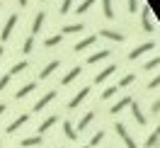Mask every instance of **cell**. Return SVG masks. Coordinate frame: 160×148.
Wrapping results in <instances>:
<instances>
[{
  "label": "cell",
  "instance_id": "1",
  "mask_svg": "<svg viewBox=\"0 0 160 148\" xmlns=\"http://www.w3.org/2000/svg\"><path fill=\"white\" fill-rule=\"evenodd\" d=\"M117 134H119L121 136V141H124V143H126V148H136V141H133V138H131V134L129 131H126V124H121V121H117Z\"/></svg>",
  "mask_w": 160,
  "mask_h": 148
},
{
  "label": "cell",
  "instance_id": "2",
  "mask_svg": "<svg viewBox=\"0 0 160 148\" xmlns=\"http://www.w3.org/2000/svg\"><path fill=\"white\" fill-rule=\"evenodd\" d=\"M15 24H17V15L12 12L10 17H8V22H5L2 32H0V39H2V41H8V39H10V34H12V29H15Z\"/></svg>",
  "mask_w": 160,
  "mask_h": 148
},
{
  "label": "cell",
  "instance_id": "3",
  "mask_svg": "<svg viewBox=\"0 0 160 148\" xmlns=\"http://www.w3.org/2000/svg\"><path fill=\"white\" fill-rule=\"evenodd\" d=\"M155 46H158L155 41H146V44H141V46H136V49H133V51L129 54V61H133V59H138V56H143L146 51H153Z\"/></svg>",
  "mask_w": 160,
  "mask_h": 148
},
{
  "label": "cell",
  "instance_id": "4",
  "mask_svg": "<svg viewBox=\"0 0 160 148\" xmlns=\"http://www.w3.org/2000/svg\"><path fill=\"white\" fill-rule=\"evenodd\" d=\"M143 29L146 32H155V22H153V10L148 5L143 8Z\"/></svg>",
  "mask_w": 160,
  "mask_h": 148
},
{
  "label": "cell",
  "instance_id": "5",
  "mask_svg": "<svg viewBox=\"0 0 160 148\" xmlns=\"http://www.w3.org/2000/svg\"><path fill=\"white\" fill-rule=\"evenodd\" d=\"M88 95H90V85H88V88H82V90L78 92V95H75V97L70 100V102H68V109H75V107L80 105V102H82V100L88 97Z\"/></svg>",
  "mask_w": 160,
  "mask_h": 148
},
{
  "label": "cell",
  "instance_id": "6",
  "mask_svg": "<svg viewBox=\"0 0 160 148\" xmlns=\"http://www.w3.org/2000/svg\"><path fill=\"white\" fill-rule=\"evenodd\" d=\"M27 121H29V114H20V117L15 119L12 124H8V129H5V131H8V134H15V131H17L22 124H27Z\"/></svg>",
  "mask_w": 160,
  "mask_h": 148
},
{
  "label": "cell",
  "instance_id": "7",
  "mask_svg": "<svg viewBox=\"0 0 160 148\" xmlns=\"http://www.w3.org/2000/svg\"><path fill=\"white\" fill-rule=\"evenodd\" d=\"M34 90H37V83H34V80H29V83H24V85H22V88L17 90V95H15V97H17V100H22V97H27V95H32Z\"/></svg>",
  "mask_w": 160,
  "mask_h": 148
},
{
  "label": "cell",
  "instance_id": "8",
  "mask_svg": "<svg viewBox=\"0 0 160 148\" xmlns=\"http://www.w3.org/2000/svg\"><path fill=\"white\" fill-rule=\"evenodd\" d=\"M95 41H97V34H88V37H85L82 41H78V44L73 46V51H85L88 46H92Z\"/></svg>",
  "mask_w": 160,
  "mask_h": 148
},
{
  "label": "cell",
  "instance_id": "9",
  "mask_svg": "<svg viewBox=\"0 0 160 148\" xmlns=\"http://www.w3.org/2000/svg\"><path fill=\"white\" fill-rule=\"evenodd\" d=\"M80 73H82V68H80V66H75V68H70L68 73H66V75H63V78H61V85H70V83H73V80L78 78Z\"/></svg>",
  "mask_w": 160,
  "mask_h": 148
},
{
  "label": "cell",
  "instance_id": "10",
  "mask_svg": "<svg viewBox=\"0 0 160 148\" xmlns=\"http://www.w3.org/2000/svg\"><path fill=\"white\" fill-rule=\"evenodd\" d=\"M51 100H56V90H51V92H46V95H44V97H41L39 102L34 105V112H41V109L46 107V105H49Z\"/></svg>",
  "mask_w": 160,
  "mask_h": 148
},
{
  "label": "cell",
  "instance_id": "11",
  "mask_svg": "<svg viewBox=\"0 0 160 148\" xmlns=\"http://www.w3.org/2000/svg\"><path fill=\"white\" fill-rule=\"evenodd\" d=\"M100 34L104 39H112V41H124L126 39V34H121V32H117V29H102Z\"/></svg>",
  "mask_w": 160,
  "mask_h": 148
},
{
  "label": "cell",
  "instance_id": "12",
  "mask_svg": "<svg viewBox=\"0 0 160 148\" xmlns=\"http://www.w3.org/2000/svg\"><path fill=\"white\" fill-rule=\"evenodd\" d=\"M114 73H117V66H107V68H102L100 73H97V78H95V83H104V80L109 78V75H114Z\"/></svg>",
  "mask_w": 160,
  "mask_h": 148
},
{
  "label": "cell",
  "instance_id": "13",
  "mask_svg": "<svg viewBox=\"0 0 160 148\" xmlns=\"http://www.w3.org/2000/svg\"><path fill=\"white\" fill-rule=\"evenodd\" d=\"M131 102H133V100H131V95H126V97H121L119 102H117V105H114V107L109 109L112 114H119L121 109H126V107H131Z\"/></svg>",
  "mask_w": 160,
  "mask_h": 148
},
{
  "label": "cell",
  "instance_id": "14",
  "mask_svg": "<svg viewBox=\"0 0 160 148\" xmlns=\"http://www.w3.org/2000/svg\"><path fill=\"white\" fill-rule=\"evenodd\" d=\"M131 112H133V119L138 121L141 126H146V114H143V109H141L136 102H131Z\"/></svg>",
  "mask_w": 160,
  "mask_h": 148
},
{
  "label": "cell",
  "instance_id": "15",
  "mask_svg": "<svg viewBox=\"0 0 160 148\" xmlns=\"http://www.w3.org/2000/svg\"><path fill=\"white\" fill-rule=\"evenodd\" d=\"M22 148H34V146H41V136H27L20 141Z\"/></svg>",
  "mask_w": 160,
  "mask_h": 148
},
{
  "label": "cell",
  "instance_id": "16",
  "mask_svg": "<svg viewBox=\"0 0 160 148\" xmlns=\"http://www.w3.org/2000/svg\"><path fill=\"white\" fill-rule=\"evenodd\" d=\"M56 121H58V117H56V114H51L49 119H44V121H41V126H39V134H46V131H49Z\"/></svg>",
  "mask_w": 160,
  "mask_h": 148
},
{
  "label": "cell",
  "instance_id": "17",
  "mask_svg": "<svg viewBox=\"0 0 160 148\" xmlns=\"http://www.w3.org/2000/svg\"><path fill=\"white\" fill-rule=\"evenodd\" d=\"M112 51L109 49H104V51H97V54H92V56H88V66H92V63H97V61H102V59H107Z\"/></svg>",
  "mask_w": 160,
  "mask_h": 148
},
{
  "label": "cell",
  "instance_id": "18",
  "mask_svg": "<svg viewBox=\"0 0 160 148\" xmlns=\"http://www.w3.org/2000/svg\"><path fill=\"white\" fill-rule=\"evenodd\" d=\"M63 134L68 136V141H75V138H78V131H75V126H73L70 121H66V124H63Z\"/></svg>",
  "mask_w": 160,
  "mask_h": 148
},
{
  "label": "cell",
  "instance_id": "19",
  "mask_svg": "<svg viewBox=\"0 0 160 148\" xmlns=\"http://www.w3.org/2000/svg\"><path fill=\"white\" fill-rule=\"evenodd\" d=\"M41 24H44V12H37V17H34V22H32V37L41 29Z\"/></svg>",
  "mask_w": 160,
  "mask_h": 148
},
{
  "label": "cell",
  "instance_id": "20",
  "mask_svg": "<svg viewBox=\"0 0 160 148\" xmlns=\"http://www.w3.org/2000/svg\"><path fill=\"white\" fill-rule=\"evenodd\" d=\"M75 32H85V27H82V24H66V27L61 29V37H63V34H75Z\"/></svg>",
  "mask_w": 160,
  "mask_h": 148
},
{
  "label": "cell",
  "instance_id": "21",
  "mask_svg": "<svg viewBox=\"0 0 160 148\" xmlns=\"http://www.w3.org/2000/svg\"><path fill=\"white\" fill-rule=\"evenodd\" d=\"M158 141H160V131L155 129V131H153V134L146 138V148H155V146H158Z\"/></svg>",
  "mask_w": 160,
  "mask_h": 148
},
{
  "label": "cell",
  "instance_id": "22",
  "mask_svg": "<svg viewBox=\"0 0 160 148\" xmlns=\"http://www.w3.org/2000/svg\"><path fill=\"white\" fill-rule=\"evenodd\" d=\"M56 68H58V61H51L49 66H44V70L39 73V78H49V75H51V73H53Z\"/></svg>",
  "mask_w": 160,
  "mask_h": 148
},
{
  "label": "cell",
  "instance_id": "23",
  "mask_svg": "<svg viewBox=\"0 0 160 148\" xmlns=\"http://www.w3.org/2000/svg\"><path fill=\"white\" fill-rule=\"evenodd\" d=\"M102 10L107 20H114V8H112V0H102Z\"/></svg>",
  "mask_w": 160,
  "mask_h": 148
},
{
  "label": "cell",
  "instance_id": "24",
  "mask_svg": "<svg viewBox=\"0 0 160 148\" xmlns=\"http://www.w3.org/2000/svg\"><path fill=\"white\" fill-rule=\"evenodd\" d=\"M92 5H95V0H82V3H80L78 8H75V15H85V12L90 10Z\"/></svg>",
  "mask_w": 160,
  "mask_h": 148
},
{
  "label": "cell",
  "instance_id": "25",
  "mask_svg": "<svg viewBox=\"0 0 160 148\" xmlns=\"http://www.w3.org/2000/svg\"><path fill=\"white\" fill-rule=\"evenodd\" d=\"M92 119H95V112H88V114H82V119H80V124L75 126V131H78V129H88V124H90Z\"/></svg>",
  "mask_w": 160,
  "mask_h": 148
},
{
  "label": "cell",
  "instance_id": "26",
  "mask_svg": "<svg viewBox=\"0 0 160 148\" xmlns=\"http://www.w3.org/2000/svg\"><path fill=\"white\" fill-rule=\"evenodd\" d=\"M27 66H29L27 61H20V63H15V66L10 68V75H17V73H22V70H27Z\"/></svg>",
  "mask_w": 160,
  "mask_h": 148
},
{
  "label": "cell",
  "instance_id": "27",
  "mask_svg": "<svg viewBox=\"0 0 160 148\" xmlns=\"http://www.w3.org/2000/svg\"><path fill=\"white\" fill-rule=\"evenodd\" d=\"M102 138H104V131H97V134H95V136L90 138L88 148H95V146H100V143H102Z\"/></svg>",
  "mask_w": 160,
  "mask_h": 148
},
{
  "label": "cell",
  "instance_id": "28",
  "mask_svg": "<svg viewBox=\"0 0 160 148\" xmlns=\"http://www.w3.org/2000/svg\"><path fill=\"white\" fill-rule=\"evenodd\" d=\"M61 39H63L61 34H53V37H46V41H44V46H46V49H49V46H56V44H61Z\"/></svg>",
  "mask_w": 160,
  "mask_h": 148
},
{
  "label": "cell",
  "instance_id": "29",
  "mask_svg": "<svg viewBox=\"0 0 160 148\" xmlns=\"http://www.w3.org/2000/svg\"><path fill=\"white\" fill-rule=\"evenodd\" d=\"M133 80H136V75H133V73H126V75L119 80V85H117V88H126V85H131Z\"/></svg>",
  "mask_w": 160,
  "mask_h": 148
},
{
  "label": "cell",
  "instance_id": "30",
  "mask_svg": "<svg viewBox=\"0 0 160 148\" xmlns=\"http://www.w3.org/2000/svg\"><path fill=\"white\" fill-rule=\"evenodd\" d=\"M117 85H112V88H107V90H102V100H109V97H114V95H117Z\"/></svg>",
  "mask_w": 160,
  "mask_h": 148
},
{
  "label": "cell",
  "instance_id": "31",
  "mask_svg": "<svg viewBox=\"0 0 160 148\" xmlns=\"http://www.w3.org/2000/svg\"><path fill=\"white\" fill-rule=\"evenodd\" d=\"M32 49H34V37H32V34H29V37L24 39V46H22V51H24V54H29Z\"/></svg>",
  "mask_w": 160,
  "mask_h": 148
},
{
  "label": "cell",
  "instance_id": "32",
  "mask_svg": "<svg viewBox=\"0 0 160 148\" xmlns=\"http://www.w3.org/2000/svg\"><path fill=\"white\" fill-rule=\"evenodd\" d=\"M158 66H160V59H158V56H155V59H150L148 63L143 66V70H155V68H158Z\"/></svg>",
  "mask_w": 160,
  "mask_h": 148
},
{
  "label": "cell",
  "instance_id": "33",
  "mask_svg": "<svg viewBox=\"0 0 160 148\" xmlns=\"http://www.w3.org/2000/svg\"><path fill=\"white\" fill-rule=\"evenodd\" d=\"M73 3H75V0H63V5H61V15H68L70 8H73Z\"/></svg>",
  "mask_w": 160,
  "mask_h": 148
},
{
  "label": "cell",
  "instance_id": "34",
  "mask_svg": "<svg viewBox=\"0 0 160 148\" xmlns=\"http://www.w3.org/2000/svg\"><path fill=\"white\" fill-rule=\"evenodd\" d=\"M10 80H12V75H10V73H5V75L0 78V90H5V88H8V85H10Z\"/></svg>",
  "mask_w": 160,
  "mask_h": 148
},
{
  "label": "cell",
  "instance_id": "35",
  "mask_svg": "<svg viewBox=\"0 0 160 148\" xmlns=\"http://www.w3.org/2000/svg\"><path fill=\"white\" fill-rule=\"evenodd\" d=\"M158 85H160V78H153L148 83V90H158Z\"/></svg>",
  "mask_w": 160,
  "mask_h": 148
},
{
  "label": "cell",
  "instance_id": "36",
  "mask_svg": "<svg viewBox=\"0 0 160 148\" xmlns=\"http://www.w3.org/2000/svg\"><path fill=\"white\" fill-rule=\"evenodd\" d=\"M138 10V3L136 0H129V12H136Z\"/></svg>",
  "mask_w": 160,
  "mask_h": 148
},
{
  "label": "cell",
  "instance_id": "37",
  "mask_svg": "<svg viewBox=\"0 0 160 148\" xmlns=\"http://www.w3.org/2000/svg\"><path fill=\"white\" fill-rule=\"evenodd\" d=\"M150 112H153V114H160V102H153V105H150Z\"/></svg>",
  "mask_w": 160,
  "mask_h": 148
},
{
  "label": "cell",
  "instance_id": "38",
  "mask_svg": "<svg viewBox=\"0 0 160 148\" xmlns=\"http://www.w3.org/2000/svg\"><path fill=\"white\" fill-rule=\"evenodd\" d=\"M5 109H8L5 105H0V117H2V112H5Z\"/></svg>",
  "mask_w": 160,
  "mask_h": 148
},
{
  "label": "cell",
  "instance_id": "39",
  "mask_svg": "<svg viewBox=\"0 0 160 148\" xmlns=\"http://www.w3.org/2000/svg\"><path fill=\"white\" fill-rule=\"evenodd\" d=\"M20 5H22V8H24V5H27V0H20Z\"/></svg>",
  "mask_w": 160,
  "mask_h": 148
},
{
  "label": "cell",
  "instance_id": "40",
  "mask_svg": "<svg viewBox=\"0 0 160 148\" xmlns=\"http://www.w3.org/2000/svg\"><path fill=\"white\" fill-rule=\"evenodd\" d=\"M2 51H5V49H2V46H0V59H2Z\"/></svg>",
  "mask_w": 160,
  "mask_h": 148
},
{
  "label": "cell",
  "instance_id": "41",
  "mask_svg": "<svg viewBox=\"0 0 160 148\" xmlns=\"http://www.w3.org/2000/svg\"><path fill=\"white\" fill-rule=\"evenodd\" d=\"M41 3H46V0H41Z\"/></svg>",
  "mask_w": 160,
  "mask_h": 148
},
{
  "label": "cell",
  "instance_id": "42",
  "mask_svg": "<svg viewBox=\"0 0 160 148\" xmlns=\"http://www.w3.org/2000/svg\"><path fill=\"white\" fill-rule=\"evenodd\" d=\"M82 148H88V146H82Z\"/></svg>",
  "mask_w": 160,
  "mask_h": 148
}]
</instances>
